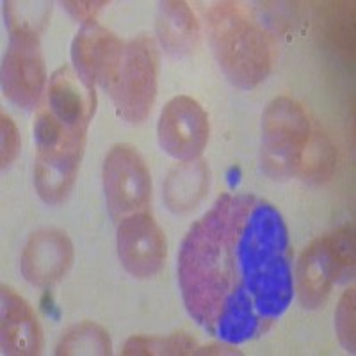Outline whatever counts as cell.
<instances>
[{
  "mask_svg": "<svg viewBox=\"0 0 356 356\" xmlns=\"http://www.w3.org/2000/svg\"><path fill=\"white\" fill-rule=\"evenodd\" d=\"M186 310L225 344L259 339L294 296L284 216L255 195L219 196L189 228L178 253Z\"/></svg>",
  "mask_w": 356,
  "mask_h": 356,
  "instance_id": "cell-1",
  "label": "cell"
},
{
  "mask_svg": "<svg viewBox=\"0 0 356 356\" xmlns=\"http://www.w3.org/2000/svg\"><path fill=\"white\" fill-rule=\"evenodd\" d=\"M209 43L219 68L241 89H253L271 75V36L235 2H216L207 13Z\"/></svg>",
  "mask_w": 356,
  "mask_h": 356,
  "instance_id": "cell-2",
  "label": "cell"
},
{
  "mask_svg": "<svg viewBox=\"0 0 356 356\" xmlns=\"http://www.w3.org/2000/svg\"><path fill=\"white\" fill-rule=\"evenodd\" d=\"M355 275V230L351 225L312 241L296 266L301 307L316 310L328 301L339 282Z\"/></svg>",
  "mask_w": 356,
  "mask_h": 356,
  "instance_id": "cell-3",
  "label": "cell"
},
{
  "mask_svg": "<svg viewBox=\"0 0 356 356\" xmlns=\"http://www.w3.org/2000/svg\"><path fill=\"white\" fill-rule=\"evenodd\" d=\"M310 139V122L303 107L291 97H276L262 114L260 166L273 180L298 175Z\"/></svg>",
  "mask_w": 356,
  "mask_h": 356,
  "instance_id": "cell-4",
  "label": "cell"
},
{
  "mask_svg": "<svg viewBox=\"0 0 356 356\" xmlns=\"http://www.w3.org/2000/svg\"><path fill=\"white\" fill-rule=\"evenodd\" d=\"M157 82V44L146 34L134 38L125 44L122 72L111 95L118 114L132 125L145 122L155 104Z\"/></svg>",
  "mask_w": 356,
  "mask_h": 356,
  "instance_id": "cell-5",
  "label": "cell"
},
{
  "mask_svg": "<svg viewBox=\"0 0 356 356\" xmlns=\"http://www.w3.org/2000/svg\"><path fill=\"white\" fill-rule=\"evenodd\" d=\"M102 184L109 214L116 221L145 211L150 203V171L134 146L116 145L111 148L102 168Z\"/></svg>",
  "mask_w": 356,
  "mask_h": 356,
  "instance_id": "cell-6",
  "label": "cell"
},
{
  "mask_svg": "<svg viewBox=\"0 0 356 356\" xmlns=\"http://www.w3.org/2000/svg\"><path fill=\"white\" fill-rule=\"evenodd\" d=\"M47 84L43 52L38 33L13 31L2 61V91L22 109H34Z\"/></svg>",
  "mask_w": 356,
  "mask_h": 356,
  "instance_id": "cell-7",
  "label": "cell"
},
{
  "mask_svg": "<svg viewBox=\"0 0 356 356\" xmlns=\"http://www.w3.org/2000/svg\"><path fill=\"white\" fill-rule=\"evenodd\" d=\"M125 43L98 22L81 25L72 41L73 68L91 84L113 95L122 72Z\"/></svg>",
  "mask_w": 356,
  "mask_h": 356,
  "instance_id": "cell-8",
  "label": "cell"
},
{
  "mask_svg": "<svg viewBox=\"0 0 356 356\" xmlns=\"http://www.w3.org/2000/svg\"><path fill=\"white\" fill-rule=\"evenodd\" d=\"M209 116L195 98L175 97L159 118V145L177 161H193L202 155L209 143Z\"/></svg>",
  "mask_w": 356,
  "mask_h": 356,
  "instance_id": "cell-9",
  "label": "cell"
},
{
  "mask_svg": "<svg viewBox=\"0 0 356 356\" xmlns=\"http://www.w3.org/2000/svg\"><path fill=\"white\" fill-rule=\"evenodd\" d=\"M116 248L120 262L134 278H154L166 262V237L154 216L141 211L118 225Z\"/></svg>",
  "mask_w": 356,
  "mask_h": 356,
  "instance_id": "cell-10",
  "label": "cell"
},
{
  "mask_svg": "<svg viewBox=\"0 0 356 356\" xmlns=\"http://www.w3.org/2000/svg\"><path fill=\"white\" fill-rule=\"evenodd\" d=\"M73 257V243L65 232L43 228L34 232L25 243L20 255V271L31 285L49 289L68 275Z\"/></svg>",
  "mask_w": 356,
  "mask_h": 356,
  "instance_id": "cell-11",
  "label": "cell"
},
{
  "mask_svg": "<svg viewBox=\"0 0 356 356\" xmlns=\"http://www.w3.org/2000/svg\"><path fill=\"white\" fill-rule=\"evenodd\" d=\"M49 109L66 130L88 134V127L97 111L95 86L73 66H61L50 77Z\"/></svg>",
  "mask_w": 356,
  "mask_h": 356,
  "instance_id": "cell-12",
  "label": "cell"
},
{
  "mask_svg": "<svg viewBox=\"0 0 356 356\" xmlns=\"http://www.w3.org/2000/svg\"><path fill=\"white\" fill-rule=\"evenodd\" d=\"M0 348L4 356L43 351V330L33 307L8 285L0 287Z\"/></svg>",
  "mask_w": 356,
  "mask_h": 356,
  "instance_id": "cell-13",
  "label": "cell"
},
{
  "mask_svg": "<svg viewBox=\"0 0 356 356\" xmlns=\"http://www.w3.org/2000/svg\"><path fill=\"white\" fill-rule=\"evenodd\" d=\"M86 145H66L56 150H38L34 187L47 205H59L72 193Z\"/></svg>",
  "mask_w": 356,
  "mask_h": 356,
  "instance_id": "cell-14",
  "label": "cell"
},
{
  "mask_svg": "<svg viewBox=\"0 0 356 356\" xmlns=\"http://www.w3.org/2000/svg\"><path fill=\"white\" fill-rule=\"evenodd\" d=\"M155 31L164 52L173 59L195 52L202 36L198 18L193 9L178 0H168L159 6Z\"/></svg>",
  "mask_w": 356,
  "mask_h": 356,
  "instance_id": "cell-15",
  "label": "cell"
},
{
  "mask_svg": "<svg viewBox=\"0 0 356 356\" xmlns=\"http://www.w3.org/2000/svg\"><path fill=\"white\" fill-rule=\"evenodd\" d=\"M211 186V171L202 159L184 161L168 173L164 202L175 214H186L202 203Z\"/></svg>",
  "mask_w": 356,
  "mask_h": 356,
  "instance_id": "cell-16",
  "label": "cell"
},
{
  "mask_svg": "<svg viewBox=\"0 0 356 356\" xmlns=\"http://www.w3.org/2000/svg\"><path fill=\"white\" fill-rule=\"evenodd\" d=\"M113 353V342L106 330L100 324L84 321L75 324L63 333L56 355L59 356H77V355H102L107 356Z\"/></svg>",
  "mask_w": 356,
  "mask_h": 356,
  "instance_id": "cell-17",
  "label": "cell"
},
{
  "mask_svg": "<svg viewBox=\"0 0 356 356\" xmlns=\"http://www.w3.org/2000/svg\"><path fill=\"white\" fill-rule=\"evenodd\" d=\"M337 152L324 134H310L298 173L312 184L326 182L335 170Z\"/></svg>",
  "mask_w": 356,
  "mask_h": 356,
  "instance_id": "cell-18",
  "label": "cell"
},
{
  "mask_svg": "<svg viewBox=\"0 0 356 356\" xmlns=\"http://www.w3.org/2000/svg\"><path fill=\"white\" fill-rule=\"evenodd\" d=\"M125 356L136 355H171V356H184V355H195L196 342L191 339L187 333L178 332L170 337H145L138 335L127 340L125 348H123Z\"/></svg>",
  "mask_w": 356,
  "mask_h": 356,
  "instance_id": "cell-19",
  "label": "cell"
},
{
  "mask_svg": "<svg viewBox=\"0 0 356 356\" xmlns=\"http://www.w3.org/2000/svg\"><path fill=\"white\" fill-rule=\"evenodd\" d=\"M34 141L38 150H56L66 145H86V134L70 132L52 111L41 109L34 122Z\"/></svg>",
  "mask_w": 356,
  "mask_h": 356,
  "instance_id": "cell-20",
  "label": "cell"
},
{
  "mask_svg": "<svg viewBox=\"0 0 356 356\" xmlns=\"http://www.w3.org/2000/svg\"><path fill=\"white\" fill-rule=\"evenodd\" d=\"M52 11L49 4H34V2H6L4 17L9 33L13 31H33L40 34L43 25L49 20Z\"/></svg>",
  "mask_w": 356,
  "mask_h": 356,
  "instance_id": "cell-21",
  "label": "cell"
},
{
  "mask_svg": "<svg viewBox=\"0 0 356 356\" xmlns=\"http://www.w3.org/2000/svg\"><path fill=\"white\" fill-rule=\"evenodd\" d=\"M355 289H348V291L342 294L339 301V307L335 310V328L337 335H339L340 344L346 351L355 353L356 346V308H355Z\"/></svg>",
  "mask_w": 356,
  "mask_h": 356,
  "instance_id": "cell-22",
  "label": "cell"
},
{
  "mask_svg": "<svg viewBox=\"0 0 356 356\" xmlns=\"http://www.w3.org/2000/svg\"><path fill=\"white\" fill-rule=\"evenodd\" d=\"M20 152V134L8 114L0 116V164L8 168L15 162Z\"/></svg>",
  "mask_w": 356,
  "mask_h": 356,
  "instance_id": "cell-23",
  "label": "cell"
},
{
  "mask_svg": "<svg viewBox=\"0 0 356 356\" xmlns=\"http://www.w3.org/2000/svg\"><path fill=\"white\" fill-rule=\"evenodd\" d=\"M63 9L68 11L72 15V18H75L77 22L84 24H91V22H97L98 13L106 8L107 2H63Z\"/></svg>",
  "mask_w": 356,
  "mask_h": 356,
  "instance_id": "cell-24",
  "label": "cell"
},
{
  "mask_svg": "<svg viewBox=\"0 0 356 356\" xmlns=\"http://www.w3.org/2000/svg\"><path fill=\"white\" fill-rule=\"evenodd\" d=\"M195 355H241V351L234 349V346L227 344V346H219V344H212L207 346V348H196Z\"/></svg>",
  "mask_w": 356,
  "mask_h": 356,
  "instance_id": "cell-25",
  "label": "cell"
}]
</instances>
